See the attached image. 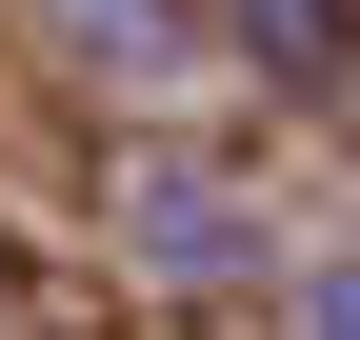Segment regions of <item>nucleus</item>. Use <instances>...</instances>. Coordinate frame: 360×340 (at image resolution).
<instances>
[{"instance_id": "1", "label": "nucleus", "mask_w": 360, "mask_h": 340, "mask_svg": "<svg viewBox=\"0 0 360 340\" xmlns=\"http://www.w3.org/2000/svg\"><path fill=\"white\" fill-rule=\"evenodd\" d=\"M120 221H141L180 280H220V261H240V181H200V160H141V181H120Z\"/></svg>"}, {"instance_id": "2", "label": "nucleus", "mask_w": 360, "mask_h": 340, "mask_svg": "<svg viewBox=\"0 0 360 340\" xmlns=\"http://www.w3.org/2000/svg\"><path fill=\"white\" fill-rule=\"evenodd\" d=\"M300 340H360V301H300Z\"/></svg>"}]
</instances>
